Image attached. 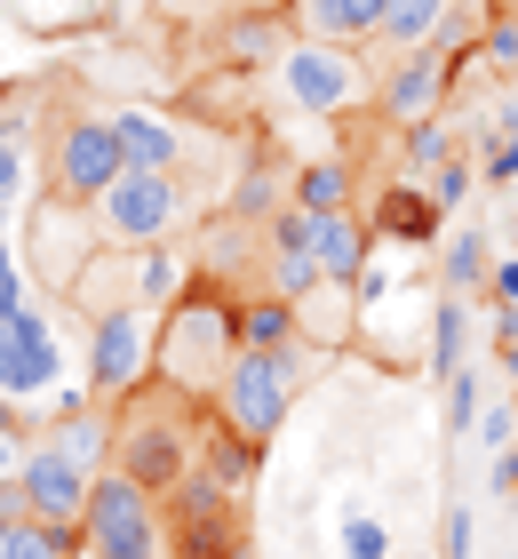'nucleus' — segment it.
<instances>
[{"mask_svg":"<svg viewBox=\"0 0 518 559\" xmlns=\"http://www.w3.org/2000/svg\"><path fill=\"white\" fill-rule=\"evenodd\" d=\"M296 392H303V360L296 352H240L231 376L216 384V400H207V416H216L224 431H240L248 448H272L279 424L296 416Z\"/></svg>","mask_w":518,"mask_h":559,"instance_id":"nucleus-4","label":"nucleus"},{"mask_svg":"<svg viewBox=\"0 0 518 559\" xmlns=\"http://www.w3.org/2000/svg\"><path fill=\"white\" fill-rule=\"evenodd\" d=\"M344 559H391V536L375 520H344Z\"/></svg>","mask_w":518,"mask_h":559,"instance_id":"nucleus-30","label":"nucleus"},{"mask_svg":"<svg viewBox=\"0 0 518 559\" xmlns=\"http://www.w3.org/2000/svg\"><path fill=\"white\" fill-rule=\"evenodd\" d=\"M471 185H479V160H471V152H455V160L431 176V209H438V216L462 209V200H471Z\"/></svg>","mask_w":518,"mask_h":559,"instance_id":"nucleus-25","label":"nucleus"},{"mask_svg":"<svg viewBox=\"0 0 518 559\" xmlns=\"http://www.w3.org/2000/svg\"><path fill=\"white\" fill-rule=\"evenodd\" d=\"M486 296H495V304H510V312H518V257L486 264Z\"/></svg>","mask_w":518,"mask_h":559,"instance_id":"nucleus-33","label":"nucleus"},{"mask_svg":"<svg viewBox=\"0 0 518 559\" xmlns=\"http://www.w3.org/2000/svg\"><path fill=\"white\" fill-rule=\"evenodd\" d=\"M57 384H64V336L24 304L0 328V400H33V392H57Z\"/></svg>","mask_w":518,"mask_h":559,"instance_id":"nucleus-10","label":"nucleus"},{"mask_svg":"<svg viewBox=\"0 0 518 559\" xmlns=\"http://www.w3.org/2000/svg\"><path fill=\"white\" fill-rule=\"evenodd\" d=\"M462 352H471V320H462V304L447 296V304H438V320H431V384H455Z\"/></svg>","mask_w":518,"mask_h":559,"instance_id":"nucleus-21","label":"nucleus"},{"mask_svg":"<svg viewBox=\"0 0 518 559\" xmlns=\"http://www.w3.org/2000/svg\"><path fill=\"white\" fill-rule=\"evenodd\" d=\"M296 328H303V344H320L327 360L351 344V328H359V288H344V280H320L303 304H296Z\"/></svg>","mask_w":518,"mask_h":559,"instance_id":"nucleus-14","label":"nucleus"},{"mask_svg":"<svg viewBox=\"0 0 518 559\" xmlns=\"http://www.w3.org/2000/svg\"><path fill=\"white\" fill-rule=\"evenodd\" d=\"M112 136H120V160H128V168H152V176H184V152H192V136L176 129L168 112L120 105V112H112Z\"/></svg>","mask_w":518,"mask_h":559,"instance_id":"nucleus-12","label":"nucleus"},{"mask_svg":"<svg viewBox=\"0 0 518 559\" xmlns=\"http://www.w3.org/2000/svg\"><path fill=\"white\" fill-rule=\"evenodd\" d=\"M200 424L207 408H192V400H176L160 384H144L136 400H120L112 408V472H128L144 496H176L200 464Z\"/></svg>","mask_w":518,"mask_h":559,"instance_id":"nucleus-1","label":"nucleus"},{"mask_svg":"<svg viewBox=\"0 0 518 559\" xmlns=\"http://www.w3.org/2000/svg\"><path fill=\"white\" fill-rule=\"evenodd\" d=\"M96 479H104V472H88L81 455H72V448L57 440V431H33V455H24V496H33V512H40V520L81 527Z\"/></svg>","mask_w":518,"mask_h":559,"instance_id":"nucleus-11","label":"nucleus"},{"mask_svg":"<svg viewBox=\"0 0 518 559\" xmlns=\"http://www.w3.org/2000/svg\"><path fill=\"white\" fill-rule=\"evenodd\" d=\"M359 216H368V209H359ZM368 233H375V240H431V233H438V209H431V192H423V185H391V192L375 200Z\"/></svg>","mask_w":518,"mask_h":559,"instance_id":"nucleus-17","label":"nucleus"},{"mask_svg":"<svg viewBox=\"0 0 518 559\" xmlns=\"http://www.w3.org/2000/svg\"><path fill=\"white\" fill-rule=\"evenodd\" d=\"M81 544L88 559H184L176 551V520L160 496H144L128 472H104L88 488V512H81Z\"/></svg>","mask_w":518,"mask_h":559,"instance_id":"nucleus-3","label":"nucleus"},{"mask_svg":"<svg viewBox=\"0 0 518 559\" xmlns=\"http://www.w3.org/2000/svg\"><path fill=\"white\" fill-rule=\"evenodd\" d=\"M486 57L518 64V16H486Z\"/></svg>","mask_w":518,"mask_h":559,"instance_id":"nucleus-32","label":"nucleus"},{"mask_svg":"<svg viewBox=\"0 0 518 559\" xmlns=\"http://www.w3.org/2000/svg\"><path fill=\"white\" fill-rule=\"evenodd\" d=\"M447 96H455V57L447 48H414V57H391V72L375 81V105L391 129H423V120H447Z\"/></svg>","mask_w":518,"mask_h":559,"instance_id":"nucleus-9","label":"nucleus"},{"mask_svg":"<svg viewBox=\"0 0 518 559\" xmlns=\"http://www.w3.org/2000/svg\"><path fill=\"white\" fill-rule=\"evenodd\" d=\"M279 88H288V105L296 112H351V105H368L375 81H368V64H359V48H327V40H288V57H279Z\"/></svg>","mask_w":518,"mask_h":559,"instance_id":"nucleus-8","label":"nucleus"},{"mask_svg":"<svg viewBox=\"0 0 518 559\" xmlns=\"http://www.w3.org/2000/svg\"><path fill=\"white\" fill-rule=\"evenodd\" d=\"M96 233L112 240V248H160L176 224L192 216V200H184V176H152V168H128L112 192L96 200Z\"/></svg>","mask_w":518,"mask_h":559,"instance_id":"nucleus-6","label":"nucleus"},{"mask_svg":"<svg viewBox=\"0 0 518 559\" xmlns=\"http://www.w3.org/2000/svg\"><path fill=\"white\" fill-rule=\"evenodd\" d=\"M152 360H160V312L112 304V312L88 320V400H96V408L136 400L152 384Z\"/></svg>","mask_w":518,"mask_h":559,"instance_id":"nucleus-5","label":"nucleus"},{"mask_svg":"<svg viewBox=\"0 0 518 559\" xmlns=\"http://www.w3.org/2000/svg\"><path fill=\"white\" fill-rule=\"evenodd\" d=\"M447 0H391L383 9V40H391V57H414V48H431L438 33H447Z\"/></svg>","mask_w":518,"mask_h":559,"instance_id":"nucleus-19","label":"nucleus"},{"mask_svg":"<svg viewBox=\"0 0 518 559\" xmlns=\"http://www.w3.org/2000/svg\"><path fill=\"white\" fill-rule=\"evenodd\" d=\"M368 257H375V233H368V216L359 209H344V216H311V264H320V280H351L368 272Z\"/></svg>","mask_w":518,"mask_h":559,"instance_id":"nucleus-13","label":"nucleus"},{"mask_svg":"<svg viewBox=\"0 0 518 559\" xmlns=\"http://www.w3.org/2000/svg\"><path fill=\"white\" fill-rule=\"evenodd\" d=\"M128 296L144 304V312H168V304L192 296V272L176 248H128Z\"/></svg>","mask_w":518,"mask_h":559,"instance_id":"nucleus-15","label":"nucleus"},{"mask_svg":"<svg viewBox=\"0 0 518 559\" xmlns=\"http://www.w3.org/2000/svg\"><path fill=\"white\" fill-rule=\"evenodd\" d=\"M24 455H33V424H0V488H9V479H24Z\"/></svg>","mask_w":518,"mask_h":559,"instance_id":"nucleus-28","label":"nucleus"},{"mask_svg":"<svg viewBox=\"0 0 518 559\" xmlns=\"http://www.w3.org/2000/svg\"><path fill=\"white\" fill-rule=\"evenodd\" d=\"M479 440L495 448V455H503V448H518V408H510V400H495V408L479 416Z\"/></svg>","mask_w":518,"mask_h":559,"instance_id":"nucleus-31","label":"nucleus"},{"mask_svg":"<svg viewBox=\"0 0 518 559\" xmlns=\"http://www.w3.org/2000/svg\"><path fill=\"white\" fill-rule=\"evenodd\" d=\"M479 176L486 185H518V129H495V136H479Z\"/></svg>","mask_w":518,"mask_h":559,"instance_id":"nucleus-26","label":"nucleus"},{"mask_svg":"<svg viewBox=\"0 0 518 559\" xmlns=\"http://www.w3.org/2000/svg\"><path fill=\"white\" fill-rule=\"evenodd\" d=\"M288 209H303V216H344V209H359L351 160H303L296 185H288Z\"/></svg>","mask_w":518,"mask_h":559,"instance_id":"nucleus-16","label":"nucleus"},{"mask_svg":"<svg viewBox=\"0 0 518 559\" xmlns=\"http://www.w3.org/2000/svg\"><path fill=\"white\" fill-rule=\"evenodd\" d=\"M240 360V304H224L216 288H192L184 304H168L160 312V360H152V384L207 408L216 384L231 376Z\"/></svg>","mask_w":518,"mask_h":559,"instance_id":"nucleus-2","label":"nucleus"},{"mask_svg":"<svg viewBox=\"0 0 518 559\" xmlns=\"http://www.w3.org/2000/svg\"><path fill=\"white\" fill-rule=\"evenodd\" d=\"M447 9H455V0H447Z\"/></svg>","mask_w":518,"mask_h":559,"instance_id":"nucleus-35","label":"nucleus"},{"mask_svg":"<svg viewBox=\"0 0 518 559\" xmlns=\"http://www.w3.org/2000/svg\"><path fill=\"white\" fill-rule=\"evenodd\" d=\"M16 192V144H0V209H9ZM9 312H24V272L9 257V233H0V328H9Z\"/></svg>","mask_w":518,"mask_h":559,"instance_id":"nucleus-23","label":"nucleus"},{"mask_svg":"<svg viewBox=\"0 0 518 559\" xmlns=\"http://www.w3.org/2000/svg\"><path fill=\"white\" fill-rule=\"evenodd\" d=\"M455 152H462V136L447 129V120H423V129H399V168H407V176H423V168L438 176V168L455 160Z\"/></svg>","mask_w":518,"mask_h":559,"instance_id":"nucleus-22","label":"nucleus"},{"mask_svg":"<svg viewBox=\"0 0 518 559\" xmlns=\"http://www.w3.org/2000/svg\"><path fill=\"white\" fill-rule=\"evenodd\" d=\"M471 512H462V503H447V512H438V559H471Z\"/></svg>","mask_w":518,"mask_h":559,"instance_id":"nucleus-29","label":"nucleus"},{"mask_svg":"<svg viewBox=\"0 0 518 559\" xmlns=\"http://www.w3.org/2000/svg\"><path fill=\"white\" fill-rule=\"evenodd\" d=\"M224 57L240 64V72H248V64H264V57L279 64V57H288V40H279V16H264V9L231 16V24H224Z\"/></svg>","mask_w":518,"mask_h":559,"instance_id":"nucleus-20","label":"nucleus"},{"mask_svg":"<svg viewBox=\"0 0 518 559\" xmlns=\"http://www.w3.org/2000/svg\"><path fill=\"white\" fill-rule=\"evenodd\" d=\"M120 176H128V160H120L112 112H81V120H64V129H57V144H48V200L96 209Z\"/></svg>","mask_w":518,"mask_h":559,"instance_id":"nucleus-7","label":"nucleus"},{"mask_svg":"<svg viewBox=\"0 0 518 559\" xmlns=\"http://www.w3.org/2000/svg\"><path fill=\"white\" fill-rule=\"evenodd\" d=\"M486 488H495V496H518V448H503L495 464H486Z\"/></svg>","mask_w":518,"mask_h":559,"instance_id":"nucleus-34","label":"nucleus"},{"mask_svg":"<svg viewBox=\"0 0 518 559\" xmlns=\"http://www.w3.org/2000/svg\"><path fill=\"white\" fill-rule=\"evenodd\" d=\"M447 288L455 296H486V240L479 233H455V248H447Z\"/></svg>","mask_w":518,"mask_h":559,"instance_id":"nucleus-24","label":"nucleus"},{"mask_svg":"<svg viewBox=\"0 0 518 559\" xmlns=\"http://www.w3.org/2000/svg\"><path fill=\"white\" fill-rule=\"evenodd\" d=\"M240 352H303V328H296V304H279L255 288L240 304Z\"/></svg>","mask_w":518,"mask_h":559,"instance_id":"nucleus-18","label":"nucleus"},{"mask_svg":"<svg viewBox=\"0 0 518 559\" xmlns=\"http://www.w3.org/2000/svg\"><path fill=\"white\" fill-rule=\"evenodd\" d=\"M462 431H479V376L471 368L447 384V440H462Z\"/></svg>","mask_w":518,"mask_h":559,"instance_id":"nucleus-27","label":"nucleus"}]
</instances>
